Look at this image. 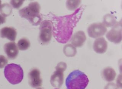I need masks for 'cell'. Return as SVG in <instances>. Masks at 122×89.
Here are the masks:
<instances>
[{"label":"cell","mask_w":122,"mask_h":89,"mask_svg":"<svg viewBox=\"0 0 122 89\" xmlns=\"http://www.w3.org/2000/svg\"><path fill=\"white\" fill-rule=\"evenodd\" d=\"M17 32L13 27H5L0 30V37L2 38H6L11 41H15Z\"/></svg>","instance_id":"4fadbf2b"},{"label":"cell","mask_w":122,"mask_h":89,"mask_svg":"<svg viewBox=\"0 0 122 89\" xmlns=\"http://www.w3.org/2000/svg\"><path fill=\"white\" fill-rule=\"evenodd\" d=\"M53 24L51 21L45 20L42 21L39 27V42L42 44L49 43L53 34Z\"/></svg>","instance_id":"5b68a950"},{"label":"cell","mask_w":122,"mask_h":89,"mask_svg":"<svg viewBox=\"0 0 122 89\" xmlns=\"http://www.w3.org/2000/svg\"><path fill=\"white\" fill-rule=\"evenodd\" d=\"M24 2V0H11L10 3L14 8L18 9L23 5Z\"/></svg>","instance_id":"ffe728a7"},{"label":"cell","mask_w":122,"mask_h":89,"mask_svg":"<svg viewBox=\"0 0 122 89\" xmlns=\"http://www.w3.org/2000/svg\"><path fill=\"white\" fill-rule=\"evenodd\" d=\"M4 50L8 58L14 59L17 57L19 53L18 46L15 42H9L4 45Z\"/></svg>","instance_id":"30bf717a"},{"label":"cell","mask_w":122,"mask_h":89,"mask_svg":"<svg viewBox=\"0 0 122 89\" xmlns=\"http://www.w3.org/2000/svg\"><path fill=\"white\" fill-rule=\"evenodd\" d=\"M6 22L5 17H4L0 14V25Z\"/></svg>","instance_id":"603a6c76"},{"label":"cell","mask_w":122,"mask_h":89,"mask_svg":"<svg viewBox=\"0 0 122 89\" xmlns=\"http://www.w3.org/2000/svg\"><path fill=\"white\" fill-rule=\"evenodd\" d=\"M1 2H1V0H0V7L1 6Z\"/></svg>","instance_id":"cb8c5ba5"},{"label":"cell","mask_w":122,"mask_h":89,"mask_svg":"<svg viewBox=\"0 0 122 89\" xmlns=\"http://www.w3.org/2000/svg\"><path fill=\"white\" fill-rule=\"evenodd\" d=\"M29 84L31 87L37 88L42 85V79L40 70L37 68L32 69L28 74Z\"/></svg>","instance_id":"9c48e42d"},{"label":"cell","mask_w":122,"mask_h":89,"mask_svg":"<svg viewBox=\"0 0 122 89\" xmlns=\"http://www.w3.org/2000/svg\"><path fill=\"white\" fill-rule=\"evenodd\" d=\"M30 41L27 39L25 38H22L20 39L17 43L18 49L22 51L28 49L30 46Z\"/></svg>","instance_id":"ac0fdd59"},{"label":"cell","mask_w":122,"mask_h":89,"mask_svg":"<svg viewBox=\"0 0 122 89\" xmlns=\"http://www.w3.org/2000/svg\"><path fill=\"white\" fill-rule=\"evenodd\" d=\"M58 89V88H56V89Z\"/></svg>","instance_id":"484cf974"},{"label":"cell","mask_w":122,"mask_h":89,"mask_svg":"<svg viewBox=\"0 0 122 89\" xmlns=\"http://www.w3.org/2000/svg\"><path fill=\"white\" fill-rule=\"evenodd\" d=\"M7 63V58L3 55H0V69L3 68Z\"/></svg>","instance_id":"44dd1931"},{"label":"cell","mask_w":122,"mask_h":89,"mask_svg":"<svg viewBox=\"0 0 122 89\" xmlns=\"http://www.w3.org/2000/svg\"><path fill=\"white\" fill-rule=\"evenodd\" d=\"M41 6L37 2H32L19 11V14L25 18L33 26H38L41 23Z\"/></svg>","instance_id":"7a4b0ae2"},{"label":"cell","mask_w":122,"mask_h":89,"mask_svg":"<svg viewBox=\"0 0 122 89\" xmlns=\"http://www.w3.org/2000/svg\"><path fill=\"white\" fill-rule=\"evenodd\" d=\"M89 82V79L85 73L76 70L71 72L67 77L65 83L67 89H85Z\"/></svg>","instance_id":"3957f363"},{"label":"cell","mask_w":122,"mask_h":89,"mask_svg":"<svg viewBox=\"0 0 122 89\" xmlns=\"http://www.w3.org/2000/svg\"><path fill=\"white\" fill-rule=\"evenodd\" d=\"M5 77L12 84H16L22 82L24 73L22 67L19 65L11 63L7 65L4 70Z\"/></svg>","instance_id":"277c9868"},{"label":"cell","mask_w":122,"mask_h":89,"mask_svg":"<svg viewBox=\"0 0 122 89\" xmlns=\"http://www.w3.org/2000/svg\"><path fill=\"white\" fill-rule=\"evenodd\" d=\"M63 52L66 56L72 57L75 56L77 53V49L76 47L72 44H68L63 48Z\"/></svg>","instance_id":"2e32d148"},{"label":"cell","mask_w":122,"mask_h":89,"mask_svg":"<svg viewBox=\"0 0 122 89\" xmlns=\"http://www.w3.org/2000/svg\"><path fill=\"white\" fill-rule=\"evenodd\" d=\"M108 48V43L103 37L97 38L93 42V50L96 53L103 54L107 51Z\"/></svg>","instance_id":"7c38bea8"},{"label":"cell","mask_w":122,"mask_h":89,"mask_svg":"<svg viewBox=\"0 0 122 89\" xmlns=\"http://www.w3.org/2000/svg\"><path fill=\"white\" fill-rule=\"evenodd\" d=\"M102 75L105 80L110 82H112L115 79L116 73L112 67H108L103 70Z\"/></svg>","instance_id":"5bb4252c"},{"label":"cell","mask_w":122,"mask_h":89,"mask_svg":"<svg viewBox=\"0 0 122 89\" xmlns=\"http://www.w3.org/2000/svg\"><path fill=\"white\" fill-rule=\"evenodd\" d=\"M66 64L61 62L57 64L55 67L56 70L51 77V85L56 88L61 87L64 82L63 72L66 69Z\"/></svg>","instance_id":"8992f818"},{"label":"cell","mask_w":122,"mask_h":89,"mask_svg":"<svg viewBox=\"0 0 122 89\" xmlns=\"http://www.w3.org/2000/svg\"><path fill=\"white\" fill-rule=\"evenodd\" d=\"M105 89H118V87L114 83H109L105 86Z\"/></svg>","instance_id":"7402d4cb"},{"label":"cell","mask_w":122,"mask_h":89,"mask_svg":"<svg viewBox=\"0 0 122 89\" xmlns=\"http://www.w3.org/2000/svg\"><path fill=\"white\" fill-rule=\"evenodd\" d=\"M81 3V0H68L66 3V6L69 10H74L77 9Z\"/></svg>","instance_id":"d6986e66"},{"label":"cell","mask_w":122,"mask_h":89,"mask_svg":"<svg viewBox=\"0 0 122 89\" xmlns=\"http://www.w3.org/2000/svg\"><path fill=\"white\" fill-rule=\"evenodd\" d=\"M12 8L8 4H4L0 7V13L4 17L9 16L11 14Z\"/></svg>","instance_id":"e0dca14e"},{"label":"cell","mask_w":122,"mask_h":89,"mask_svg":"<svg viewBox=\"0 0 122 89\" xmlns=\"http://www.w3.org/2000/svg\"><path fill=\"white\" fill-rule=\"evenodd\" d=\"M37 89H43V88H37Z\"/></svg>","instance_id":"d4e9b609"},{"label":"cell","mask_w":122,"mask_h":89,"mask_svg":"<svg viewBox=\"0 0 122 89\" xmlns=\"http://www.w3.org/2000/svg\"><path fill=\"white\" fill-rule=\"evenodd\" d=\"M117 23L116 18L113 15L108 13L103 17V24L106 27H112Z\"/></svg>","instance_id":"9a60e30c"},{"label":"cell","mask_w":122,"mask_h":89,"mask_svg":"<svg viewBox=\"0 0 122 89\" xmlns=\"http://www.w3.org/2000/svg\"><path fill=\"white\" fill-rule=\"evenodd\" d=\"M87 39L85 33L83 31H78L74 34L71 39V42L75 47H80L83 45Z\"/></svg>","instance_id":"8fae6325"},{"label":"cell","mask_w":122,"mask_h":89,"mask_svg":"<svg viewBox=\"0 0 122 89\" xmlns=\"http://www.w3.org/2000/svg\"><path fill=\"white\" fill-rule=\"evenodd\" d=\"M107 31V27L103 23H94L90 25L87 28V33L91 38H98L104 35Z\"/></svg>","instance_id":"ba28073f"},{"label":"cell","mask_w":122,"mask_h":89,"mask_svg":"<svg viewBox=\"0 0 122 89\" xmlns=\"http://www.w3.org/2000/svg\"><path fill=\"white\" fill-rule=\"evenodd\" d=\"M122 22H117L112 27L107 34L106 37L109 41L114 44H119L122 40Z\"/></svg>","instance_id":"52a82bcc"},{"label":"cell","mask_w":122,"mask_h":89,"mask_svg":"<svg viewBox=\"0 0 122 89\" xmlns=\"http://www.w3.org/2000/svg\"><path fill=\"white\" fill-rule=\"evenodd\" d=\"M84 11L82 6L71 14L64 16H53V35L56 41L66 44L71 38L74 28L81 18Z\"/></svg>","instance_id":"6da1fadb"}]
</instances>
